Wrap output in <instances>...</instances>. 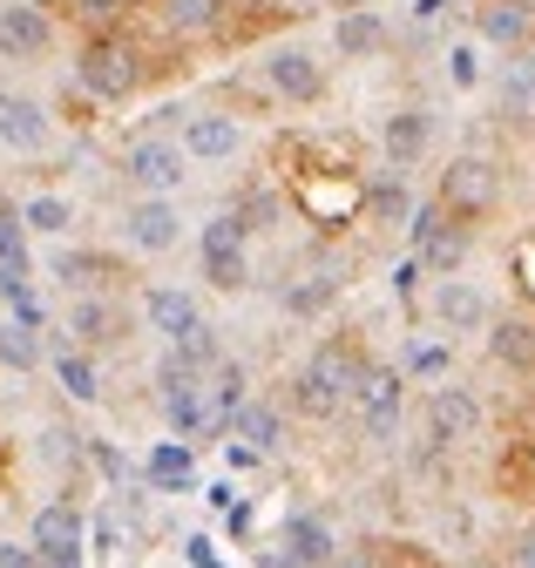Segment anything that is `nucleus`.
<instances>
[{"label": "nucleus", "instance_id": "1", "mask_svg": "<svg viewBox=\"0 0 535 568\" xmlns=\"http://www.w3.org/2000/svg\"><path fill=\"white\" fill-rule=\"evenodd\" d=\"M75 82H82V95H95V102H129V95L143 89V54H137V41L95 34V41L75 54Z\"/></svg>", "mask_w": 535, "mask_h": 568}, {"label": "nucleus", "instance_id": "2", "mask_svg": "<svg viewBox=\"0 0 535 568\" xmlns=\"http://www.w3.org/2000/svg\"><path fill=\"white\" fill-rule=\"evenodd\" d=\"M190 176V156L176 150V135H137L122 150V183L137 196H176Z\"/></svg>", "mask_w": 535, "mask_h": 568}, {"label": "nucleus", "instance_id": "3", "mask_svg": "<svg viewBox=\"0 0 535 568\" xmlns=\"http://www.w3.org/2000/svg\"><path fill=\"white\" fill-rule=\"evenodd\" d=\"M176 237H183V210H176V196H137V203L122 210V244H129V251L163 257V251H176Z\"/></svg>", "mask_w": 535, "mask_h": 568}, {"label": "nucleus", "instance_id": "4", "mask_svg": "<svg viewBox=\"0 0 535 568\" xmlns=\"http://www.w3.org/2000/svg\"><path fill=\"white\" fill-rule=\"evenodd\" d=\"M495 190H502V176H495L488 156H454L441 170V210L447 217H482V210L495 203Z\"/></svg>", "mask_w": 535, "mask_h": 568}, {"label": "nucleus", "instance_id": "5", "mask_svg": "<svg viewBox=\"0 0 535 568\" xmlns=\"http://www.w3.org/2000/svg\"><path fill=\"white\" fill-rule=\"evenodd\" d=\"M427 312H434L441 332H488L495 325V305H488V292H482L475 277H441Z\"/></svg>", "mask_w": 535, "mask_h": 568}, {"label": "nucleus", "instance_id": "6", "mask_svg": "<svg viewBox=\"0 0 535 568\" xmlns=\"http://www.w3.org/2000/svg\"><path fill=\"white\" fill-rule=\"evenodd\" d=\"M264 82H272V95H285V102H319L325 95V61L312 48L285 41V48L264 54Z\"/></svg>", "mask_w": 535, "mask_h": 568}, {"label": "nucleus", "instance_id": "7", "mask_svg": "<svg viewBox=\"0 0 535 568\" xmlns=\"http://www.w3.org/2000/svg\"><path fill=\"white\" fill-rule=\"evenodd\" d=\"M54 48V21L41 0H8L0 8V61H41Z\"/></svg>", "mask_w": 535, "mask_h": 568}, {"label": "nucleus", "instance_id": "8", "mask_svg": "<svg viewBox=\"0 0 535 568\" xmlns=\"http://www.w3.org/2000/svg\"><path fill=\"white\" fill-rule=\"evenodd\" d=\"M482 434V399L467 386H434L427 393V440L434 447H461Z\"/></svg>", "mask_w": 535, "mask_h": 568}, {"label": "nucleus", "instance_id": "9", "mask_svg": "<svg viewBox=\"0 0 535 568\" xmlns=\"http://www.w3.org/2000/svg\"><path fill=\"white\" fill-rule=\"evenodd\" d=\"M48 135H54V115L21 95V89H0V142H8L14 156H41L48 150Z\"/></svg>", "mask_w": 535, "mask_h": 568}, {"label": "nucleus", "instance_id": "10", "mask_svg": "<svg viewBox=\"0 0 535 568\" xmlns=\"http://www.w3.org/2000/svg\"><path fill=\"white\" fill-rule=\"evenodd\" d=\"M176 150H183L190 163H231V156L244 150V122H238V115H218V109H204V115H190V122H183Z\"/></svg>", "mask_w": 535, "mask_h": 568}, {"label": "nucleus", "instance_id": "11", "mask_svg": "<svg viewBox=\"0 0 535 568\" xmlns=\"http://www.w3.org/2000/svg\"><path fill=\"white\" fill-rule=\"evenodd\" d=\"M353 406H360V426H366L373 447H386V440L400 434V379H393V373H366V379L353 386Z\"/></svg>", "mask_w": 535, "mask_h": 568}, {"label": "nucleus", "instance_id": "12", "mask_svg": "<svg viewBox=\"0 0 535 568\" xmlns=\"http://www.w3.org/2000/svg\"><path fill=\"white\" fill-rule=\"evenodd\" d=\"M143 318H150V332H157L163 345H183L196 325H204L196 298H190V292H176V284H150V292H143Z\"/></svg>", "mask_w": 535, "mask_h": 568}, {"label": "nucleus", "instance_id": "13", "mask_svg": "<svg viewBox=\"0 0 535 568\" xmlns=\"http://www.w3.org/2000/svg\"><path fill=\"white\" fill-rule=\"evenodd\" d=\"M28 548H34L41 561L82 555V508H69V501H48V508L28 521Z\"/></svg>", "mask_w": 535, "mask_h": 568}, {"label": "nucleus", "instance_id": "14", "mask_svg": "<svg viewBox=\"0 0 535 568\" xmlns=\"http://www.w3.org/2000/svg\"><path fill=\"white\" fill-rule=\"evenodd\" d=\"M380 142H386V163L393 170H414L427 156V142H434V109H393L386 129H380Z\"/></svg>", "mask_w": 535, "mask_h": 568}, {"label": "nucleus", "instance_id": "15", "mask_svg": "<svg viewBox=\"0 0 535 568\" xmlns=\"http://www.w3.org/2000/svg\"><path fill=\"white\" fill-rule=\"evenodd\" d=\"M340 555V535H332L325 515H292L285 521V568H325Z\"/></svg>", "mask_w": 535, "mask_h": 568}, {"label": "nucleus", "instance_id": "16", "mask_svg": "<svg viewBox=\"0 0 535 568\" xmlns=\"http://www.w3.org/2000/svg\"><path fill=\"white\" fill-rule=\"evenodd\" d=\"M332 48H340L346 61H373V54H386V48H393V28H386L373 8H353V14L332 21Z\"/></svg>", "mask_w": 535, "mask_h": 568}, {"label": "nucleus", "instance_id": "17", "mask_svg": "<svg viewBox=\"0 0 535 568\" xmlns=\"http://www.w3.org/2000/svg\"><path fill=\"white\" fill-rule=\"evenodd\" d=\"M475 28H482V41H495V48H528L535 8H528V0H488V8L475 14Z\"/></svg>", "mask_w": 535, "mask_h": 568}, {"label": "nucleus", "instance_id": "18", "mask_svg": "<svg viewBox=\"0 0 535 568\" xmlns=\"http://www.w3.org/2000/svg\"><path fill=\"white\" fill-rule=\"evenodd\" d=\"M231 434H238L251 454H272V447L285 440V413H279L272 399H244V406L231 413Z\"/></svg>", "mask_w": 535, "mask_h": 568}, {"label": "nucleus", "instance_id": "19", "mask_svg": "<svg viewBox=\"0 0 535 568\" xmlns=\"http://www.w3.org/2000/svg\"><path fill=\"white\" fill-rule=\"evenodd\" d=\"M488 359L508 366V373H528L535 366V318H495L488 325Z\"/></svg>", "mask_w": 535, "mask_h": 568}, {"label": "nucleus", "instance_id": "20", "mask_svg": "<svg viewBox=\"0 0 535 568\" xmlns=\"http://www.w3.org/2000/svg\"><path fill=\"white\" fill-rule=\"evenodd\" d=\"M69 338H75V352H95V345H109V338H115V305H109L102 292L75 298V305H69Z\"/></svg>", "mask_w": 535, "mask_h": 568}, {"label": "nucleus", "instance_id": "21", "mask_svg": "<svg viewBox=\"0 0 535 568\" xmlns=\"http://www.w3.org/2000/svg\"><path fill=\"white\" fill-rule=\"evenodd\" d=\"M292 406L305 413V419H332V413H340V406H353L340 386H332L325 373H312V366H299L292 373Z\"/></svg>", "mask_w": 535, "mask_h": 568}, {"label": "nucleus", "instance_id": "22", "mask_svg": "<svg viewBox=\"0 0 535 568\" xmlns=\"http://www.w3.org/2000/svg\"><path fill=\"white\" fill-rule=\"evenodd\" d=\"M109 271H115V264H109V257H95V251H61V257H54V277L69 284L75 298L102 292V284H109Z\"/></svg>", "mask_w": 535, "mask_h": 568}, {"label": "nucleus", "instance_id": "23", "mask_svg": "<svg viewBox=\"0 0 535 568\" xmlns=\"http://www.w3.org/2000/svg\"><path fill=\"white\" fill-rule=\"evenodd\" d=\"M21 224H28V237H69L75 231V203L69 196H28Z\"/></svg>", "mask_w": 535, "mask_h": 568}, {"label": "nucleus", "instance_id": "24", "mask_svg": "<svg viewBox=\"0 0 535 568\" xmlns=\"http://www.w3.org/2000/svg\"><path fill=\"white\" fill-rule=\"evenodd\" d=\"M163 28L170 34H218L224 28V0H163Z\"/></svg>", "mask_w": 535, "mask_h": 568}, {"label": "nucleus", "instance_id": "25", "mask_svg": "<svg viewBox=\"0 0 535 568\" xmlns=\"http://www.w3.org/2000/svg\"><path fill=\"white\" fill-rule=\"evenodd\" d=\"M204 277L218 284V292H244V284H251L244 244H204Z\"/></svg>", "mask_w": 535, "mask_h": 568}, {"label": "nucleus", "instance_id": "26", "mask_svg": "<svg viewBox=\"0 0 535 568\" xmlns=\"http://www.w3.org/2000/svg\"><path fill=\"white\" fill-rule=\"evenodd\" d=\"M0 271H34L28 264V224H21L14 196H0Z\"/></svg>", "mask_w": 535, "mask_h": 568}, {"label": "nucleus", "instance_id": "27", "mask_svg": "<svg viewBox=\"0 0 535 568\" xmlns=\"http://www.w3.org/2000/svg\"><path fill=\"white\" fill-rule=\"evenodd\" d=\"M54 379H61V393H69V399H82V406L102 393V386H95V359H89V352H75V345L54 359Z\"/></svg>", "mask_w": 535, "mask_h": 568}, {"label": "nucleus", "instance_id": "28", "mask_svg": "<svg viewBox=\"0 0 535 568\" xmlns=\"http://www.w3.org/2000/svg\"><path fill=\"white\" fill-rule=\"evenodd\" d=\"M0 366H8V373H34V366H41V332L0 325Z\"/></svg>", "mask_w": 535, "mask_h": 568}, {"label": "nucleus", "instance_id": "29", "mask_svg": "<svg viewBox=\"0 0 535 568\" xmlns=\"http://www.w3.org/2000/svg\"><path fill=\"white\" fill-rule=\"evenodd\" d=\"M421 257H427L441 277H454V271H461V257H467V231H461V224H441V231L421 244Z\"/></svg>", "mask_w": 535, "mask_h": 568}, {"label": "nucleus", "instance_id": "30", "mask_svg": "<svg viewBox=\"0 0 535 568\" xmlns=\"http://www.w3.org/2000/svg\"><path fill=\"white\" fill-rule=\"evenodd\" d=\"M332 298H340V277H299L292 292H285V312H299V318H312V312H325Z\"/></svg>", "mask_w": 535, "mask_h": 568}, {"label": "nucleus", "instance_id": "31", "mask_svg": "<svg viewBox=\"0 0 535 568\" xmlns=\"http://www.w3.org/2000/svg\"><path fill=\"white\" fill-rule=\"evenodd\" d=\"M238 224H244V237H251V231H272V224H279V196H272V190H251V196L238 203Z\"/></svg>", "mask_w": 535, "mask_h": 568}, {"label": "nucleus", "instance_id": "32", "mask_svg": "<svg viewBox=\"0 0 535 568\" xmlns=\"http://www.w3.org/2000/svg\"><path fill=\"white\" fill-rule=\"evenodd\" d=\"M150 474H157L163 487H190V454H183V447H163V454L150 460Z\"/></svg>", "mask_w": 535, "mask_h": 568}, {"label": "nucleus", "instance_id": "33", "mask_svg": "<svg viewBox=\"0 0 535 568\" xmlns=\"http://www.w3.org/2000/svg\"><path fill=\"white\" fill-rule=\"evenodd\" d=\"M502 102L522 115L528 102H535V61H515V75H508V89H502Z\"/></svg>", "mask_w": 535, "mask_h": 568}, {"label": "nucleus", "instance_id": "34", "mask_svg": "<svg viewBox=\"0 0 535 568\" xmlns=\"http://www.w3.org/2000/svg\"><path fill=\"white\" fill-rule=\"evenodd\" d=\"M447 75H454L461 89H475V82H482V61H475V48H454V54H447Z\"/></svg>", "mask_w": 535, "mask_h": 568}, {"label": "nucleus", "instance_id": "35", "mask_svg": "<svg viewBox=\"0 0 535 568\" xmlns=\"http://www.w3.org/2000/svg\"><path fill=\"white\" fill-rule=\"evenodd\" d=\"M373 210H380V217H407V190H400V183H380V190H373Z\"/></svg>", "mask_w": 535, "mask_h": 568}, {"label": "nucleus", "instance_id": "36", "mask_svg": "<svg viewBox=\"0 0 535 568\" xmlns=\"http://www.w3.org/2000/svg\"><path fill=\"white\" fill-rule=\"evenodd\" d=\"M0 568H41V555L28 541H0Z\"/></svg>", "mask_w": 535, "mask_h": 568}, {"label": "nucleus", "instance_id": "37", "mask_svg": "<svg viewBox=\"0 0 535 568\" xmlns=\"http://www.w3.org/2000/svg\"><path fill=\"white\" fill-rule=\"evenodd\" d=\"M75 14H82V21H115L122 0H75Z\"/></svg>", "mask_w": 535, "mask_h": 568}, {"label": "nucleus", "instance_id": "38", "mask_svg": "<svg viewBox=\"0 0 535 568\" xmlns=\"http://www.w3.org/2000/svg\"><path fill=\"white\" fill-rule=\"evenodd\" d=\"M508 568H535V528H522V535H515V548H508Z\"/></svg>", "mask_w": 535, "mask_h": 568}, {"label": "nucleus", "instance_id": "39", "mask_svg": "<svg viewBox=\"0 0 535 568\" xmlns=\"http://www.w3.org/2000/svg\"><path fill=\"white\" fill-rule=\"evenodd\" d=\"M325 568H373V561H366V555H346V548H340V555H332Z\"/></svg>", "mask_w": 535, "mask_h": 568}, {"label": "nucleus", "instance_id": "40", "mask_svg": "<svg viewBox=\"0 0 535 568\" xmlns=\"http://www.w3.org/2000/svg\"><path fill=\"white\" fill-rule=\"evenodd\" d=\"M292 8H325V0H292Z\"/></svg>", "mask_w": 535, "mask_h": 568}, {"label": "nucleus", "instance_id": "41", "mask_svg": "<svg viewBox=\"0 0 535 568\" xmlns=\"http://www.w3.org/2000/svg\"><path fill=\"white\" fill-rule=\"evenodd\" d=\"M340 8H346V14H353V8H366V0H340Z\"/></svg>", "mask_w": 535, "mask_h": 568}]
</instances>
